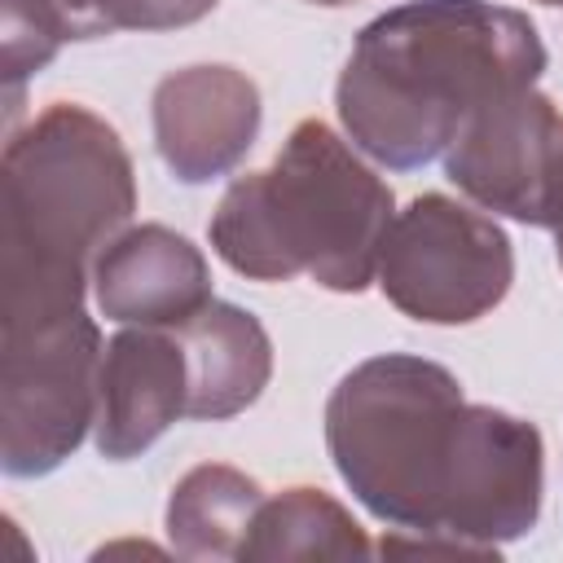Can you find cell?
<instances>
[{"label":"cell","mask_w":563,"mask_h":563,"mask_svg":"<svg viewBox=\"0 0 563 563\" xmlns=\"http://www.w3.org/2000/svg\"><path fill=\"white\" fill-rule=\"evenodd\" d=\"M325 444L352 497L396 532H427L497 554L537 528L545 488L541 431L471 405L462 383L409 352L369 356L325 400Z\"/></svg>","instance_id":"obj_1"},{"label":"cell","mask_w":563,"mask_h":563,"mask_svg":"<svg viewBox=\"0 0 563 563\" xmlns=\"http://www.w3.org/2000/svg\"><path fill=\"white\" fill-rule=\"evenodd\" d=\"M545 70L528 13L493 0H409L352 44L334 106L356 150L391 172L440 158L462 123Z\"/></svg>","instance_id":"obj_2"},{"label":"cell","mask_w":563,"mask_h":563,"mask_svg":"<svg viewBox=\"0 0 563 563\" xmlns=\"http://www.w3.org/2000/svg\"><path fill=\"white\" fill-rule=\"evenodd\" d=\"M0 185V325H40L84 312L97 255L136 211L128 145L92 110L57 101L9 136Z\"/></svg>","instance_id":"obj_3"},{"label":"cell","mask_w":563,"mask_h":563,"mask_svg":"<svg viewBox=\"0 0 563 563\" xmlns=\"http://www.w3.org/2000/svg\"><path fill=\"white\" fill-rule=\"evenodd\" d=\"M391 220L387 180L330 123L303 119L264 172H246L224 189L207 233L216 255L251 282L308 273L334 295H361L378 282Z\"/></svg>","instance_id":"obj_4"},{"label":"cell","mask_w":563,"mask_h":563,"mask_svg":"<svg viewBox=\"0 0 563 563\" xmlns=\"http://www.w3.org/2000/svg\"><path fill=\"white\" fill-rule=\"evenodd\" d=\"M101 330L88 312L0 325V466L9 479L57 471L97 422Z\"/></svg>","instance_id":"obj_5"},{"label":"cell","mask_w":563,"mask_h":563,"mask_svg":"<svg viewBox=\"0 0 563 563\" xmlns=\"http://www.w3.org/2000/svg\"><path fill=\"white\" fill-rule=\"evenodd\" d=\"M515 282L501 224L444 194L413 198L387 229L378 290L422 325H466L493 312Z\"/></svg>","instance_id":"obj_6"},{"label":"cell","mask_w":563,"mask_h":563,"mask_svg":"<svg viewBox=\"0 0 563 563\" xmlns=\"http://www.w3.org/2000/svg\"><path fill=\"white\" fill-rule=\"evenodd\" d=\"M559 158L563 114L545 92L515 88L462 123L444 150V176L479 207L545 229Z\"/></svg>","instance_id":"obj_7"},{"label":"cell","mask_w":563,"mask_h":563,"mask_svg":"<svg viewBox=\"0 0 563 563\" xmlns=\"http://www.w3.org/2000/svg\"><path fill=\"white\" fill-rule=\"evenodd\" d=\"M154 145L185 185L229 176L260 136V88L233 66H185L154 88Z\"/></svg>","instance_id":"obj_8"},{"label":"cell","mask_w":563,"mask_h":563,"mask_svg":"<svg viewBox=\"0 0 563 563\" xmlns=\"http://www.w3.org/2000/svg\"><path fill=\"white\" fill-rule=\"evenodd\" d=\"M189 409V365L176 330L123 325L101 356L97 453L110 462L141 457Z\"/></svg>","instance_id":"obj_9"},{"label":"cell","mask_w":563,"mask_h":563,"mask_svg":"<svg viewBox=\"0 0 563 563\" xmlns=\"http://www.w3.org/2000/svg\"><path fill=\"white\" fill-rule=\"evenodd\" d=\"M92 295L101 317L119 325L176 330L211 303V268L185 233L136 224L97 255Z\"/></svg>","instance_id":"obj_10"},{"label":"cell","mask_w":563,"mask_h":563,"mask_svg":"<svg viewBox=\"0 0 563 563\" xmlns=\"http://www.w3.org/2000/svg\"><path fill=\"white\" fill-rule=\"evenodd\" d=\"M189 365L185 418H233L260 400L273 374V343L255 312L211 299L198 317L176 325Z\"/></svg>","instance_id":"obj_11"},{"label":"cell","mask_w":563,"mask_h":563,"mask_svg":"<svg viewBox=\"0 0 563 563\" xmlns=\"http://www.w3.org/2000/svg\"><path fill=\"white\" fill-rule=\"evenodd\" d=\"M264 488L238 466H194L167 497V537L180 559H238L264 506Z\"/></svg>","instance_id":"obj_12"},{"label":"cell","mask_w":563,"mask_h":563,"mask_svg":"<svg viewBox=\"0 0 563 563\" xmlns=\"http://www.w3.org/2000/svg\"><path fill=\"white\" fill-rule=\"evenodd\" d=\"M365 528L321 488H286L264 497L242 541V563H290V559H369Z\"/></svg>","instance_id":"obj_13"},{"label":"cell","mask_w":563,"mask_h":563,"mask_svg":"<svg viewBox=\"0 0 563 563\" xmlns=\"http://www.w3.org/2000/svg\"><path fill=\"white\" fill-rule=\"evenodd\" d=\"M220 0H88L101 35L110 31H176L207 18Z\"/></svg>","instance_id":"obj_14"},{"label":"cell","mask_w":563,"mask_h":563,"mask_svg":"<svg viewBox=\"0 0 563 563\" xmlns=\"http://www.w3.org/2000/svg\"><path fill=\"white\" fill-rule=\"evenodd\" d=\"M26 9H35L40 18H48L66 40H97V22H92V9L88 0H22Z\"/></svg>","instance_id":"obj_15"},{"label":"cell","mask_w":563,"mask_h":563,"mask_svg":"<svg viewBox=\"0 0 563 563\" xmlns=\"http://www.w3.org/2000/svg\"><path fill=\"white\" fill-rule=\"evenodd\" d=\"M545 229L554 233V246H559V268H563V158H559V172H554V189H550V216H545Z\"/></svg>","instance_id":"obj_16"},{"label":"cell","mask_w":563,"mask_h":563,"mask_svg":"<svg viewBox=\"0 0 563 563\" xmlns=\"http://www.w3.org/2000/svg\"><path fill=\"white\" fill-rule=\"evenodd\" d=\"M308 4H325V9H339V4H352V0H308Z\"/></svg>","instance_id":"obj_17"},{"label":"cell","mask_w":563,"mask_h":563,"mask_svg":"<svg viewBox=\"0 0 563 563\" xmlns=\"http://www.w3.org/2000/svg\"><path fill=\"white\" fill-rule=\"evenodd\" d=\"M537 4H563V0H537Z\"/></svg>","instance_id":"obj_18"}]
</instances>
